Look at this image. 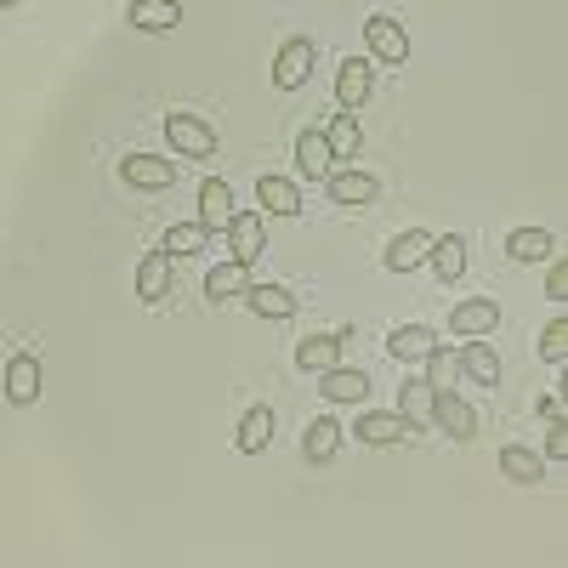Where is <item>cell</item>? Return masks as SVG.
I'll list each match as a JSON object with an SVG mask.
<instances>
[{
  "label": "cell",
  "instance_id": "cb8c5ba5",
  "mask_svg": "<svg viewBox=\"0 0 568 568\" xmlns=\"http://www.w3.org/2000/svg\"><path fill=\"white\" fill-rule=\"evenodd\" d=\"M176 23H182L176 0H136V7H131V29H142V34H165Z\"/></svg>",
  "mask_w": 568,
  "mask_h": 568
},
{
  "label": "cell",
  "instance_id": "7c38bea8",
  "mask_svg": "<svg viewBox=\"0 0 568 568\" xmlns=\"http://www.w3.org/2000/svg\"><path fill=\"white\" fill-rule=\"evenodd\" d=\"M227 245H233V262H256L262 251H267V233H262V216L256 211H240V216H233L227 222Z\"/></svg>",
  "mask_w": 568,
  "mask_h": 568
},
{
  "label": "cell",
  "instance_id": "52a82bcc",
  "mask_svg": "<svg viewBox=\"0 0 568 568\" xmlns=\"http://www.w3.org/2000/svg\"><path fill=\"white\" fill-rule=\"evenodd\" d=\"M433 240L438 233H426V227H409V233H398V240L387 245V273H415V267H426V256H433Z\"/></svg>",
  "mask_w": 568,
  "mask_h": 568
},
{
  "label": "cell",
  "instance_id": "d6986e66",
  "mask_svg": "<svg viewBox=\"0 0 568 568\" xmlns=\"http://www.w3.org/2000/svg\"><path fill=\"white\" fill-rule=\"evenodd\" d=\"M136 296L149 302V307L171 296V256H165V251H149V256H142V267H136Z\"/></svg>",
  "mask_w": 568,
  "mask_h": 568
},
{
  "label": "cell",
  "instance_id": "d4e9b609",
  "mask_svg": "<svg viewBox=\"0 0 568 568\" xmlns=\"http://www.w3.org/2000/svg\"><path fill=\"white\" fill-rule=\"evenodd\" d=\"M245 307H251L256 318H291V313H296V296L284 291V284H251Z\"/></svg>",
  "mask_w": 568,
  "mask_h": 568
},
{
  "label": "cell",
  "instance_id": "83f0119b",
  "mask_svg": "<svg viewBox=\"0 0 568 568\" xmlns=\"http://www.w3.org/2000/svg\"><path fill=\"white\" fill-rule=\"evenodd\" d=\"M245 291H251L245 262H222V267H211V278H205V296H211V302H233V296H245Z\"/></svg>",
  "mask_w": 568,
  "mask_h": 568
},
{
  "label": "cell",
  "instance_id": "d6a6232c",
  "mask_svg": "<svg viewBox=\"0 0 568 568\" xmlns=\"http://www.w3.org/2000/svg\"><path fill=\"white\" fill-rule=\"evenodd\" d=\"M540 358H546V364H562V358H568V324H562V318L540 336Z\"/></svg>",
  "mask_w": 568,
  "mask_h": 568
},
{
  "label": "cell",
  "instance_id": "277c9868",
  "mask_svg": "<svg viewBox=\"0 0 568 568\" xmlns=\"http://www.w3.org/2000/svg\"><path fill=\"white\" fill-rule=\"evenodd\" d=\"M364 40H369V52L382 58V63H409V34H404V23L398 18H387V12H375L369 23H364Z\"/></svg>",
  "mask_w": 568,
  "mask_h": 568
},
{
  "label": "cell",
  "instance_id": "4dcf8cb0",
  "mask_svg": "<svg viewBox=\"0 0 568 568\" xmlns=\"http://www.w3.org/2000/svg\"><path fill=\"white\" fill-rule=\"evenodd\" d=\"M324 136H329V154H358V149H364V131H358L353 114H336Z\"/></svg>",
  "mask_w": 568,
  "mask_h": 568
},
{
  "label": "cell",
  "instance_id": "5b68a950",
  "mask_svg": "<svg viewBox=\"0 0 568 568\" xmlns=\"http://www.w3.org/2000/svg\"><path fill=\"white\" fill-rule=\"evenodd\" d=\"M433 420L444 426V433H449L455 444H471V438H478V409H471V404H466L460 393H449V387H438Z\"/></svg>",
  "mask_w": 568,
  "mask_h": 568
},
{
  "label": "cell",
  "instance_id": "44dd1931",
  "mask_svg": "<svg viewBox=\"0 0 568 568\" xmlns=\"http://www.w3.org/2000/svg\"><path fill=\"white\" fill-rule=\"evenodd\" d=\"M426 267H433L444 284H455L466 273V233H438L433 240V256H426Z\"/></svg>",
  "mask_w": 568,
  "mask_h": 568
},
{
  "label": "cell",
  "instance_id": "484cf974",
  "mask_svg": "<svg viewBox=\"0 0 568 568\" xmlns=\"http://www.w3.org/2000/svg\"><path fill=\"white\" fill-rule=\"evenodd\" d=\"M336 449H342V426H336V420H313L307 438H302L307 466H329V460H336Z\"/></svg>",
  "mask_w": 568,
  "mask_h": 568
},
{
  "label": "cell",
  "instance_id": "f1b7e54d",
  "mask_svg": "<svg viewBox=\"0 0 568 568\" xmlns=\"http://www.w3.org/2000/svg\"><path fill=\"white\" fill-rule=\"evenodd\" d=\"M205 240H211L205 222H176V227L165 233V256H171V262H176V256H200Z\"/></svg>",
  "mask_w": 568,
  "mask_h": 568
},
{
  "label": "cell",
  "instance_id": "e0dca14e",
  "mask_svg": "<svg viewBox=\"0 0 568 568\" xmlns=\"http://www.w3.org/2000/svg\"><path fill=\"white\" fill-rule=\"evenodd\" d=\"M7 398L12 404H34L40 398V358L34 353H12L7 358Z\"/></svg>",
  "mask_w": 568,
  "mask_h": 568
},
{
  "label": "cell",
  "instance_id": "9a60e30c",
  "mask_svg": "<svg viewBox=\"0 0 568 568\" xmlns=\"http://www.w3.org/2000/svg\"><path fill=\"white\" fill-rule=\"evenodd\" d=\"M120 176H125L131 187H171V182H176V165L160 160V154H125V160H120Z\"/></svg>",
  "mask_w": 568,
  "mask_h": 568
},
{
  "label": "cell",
  "instance_id": "8992f818",
  "mask_svg": "<svg viewBox=\"0 0 568 568\" xmlns=\"http://www.w3.org/2000/svg\"><path fill=\"white\" fill-rule=\"evenodd\" d=\"M342 347H347V329H318V336H302L296 342V369H313V375L336 369Z\"/></svg>",
  "mask_w": 568,
  "mask_h": 568
},
{
  "label": "cell",
  "instance_id": "836d02e7",
  "mask_svg": "<svg viewBox=\"0 0 568 568\" xmlns=\"http://www.w3.org/2000/svg\"><path fill=\"white\" fill-rule=\"evenodd\" d=\"M546 455H551V460H557V466H562V460H568V420H562V415H557V420H551V438H546Z\"/></svg>",
  "mask_w": 568,
  "mask_h": 568
},
{
  "label": "cell",
  "instance_id": "1f68e13d",
  "mask_svg": "<svg viewBox=\"0 0 568 568\" xmlns=\"http://www.w3.org/2000/svg\"><path fill=\"white\" fill-rule=\"evenodd\" d=\"M455 375H460V353H449V347H438L433 358H426V382H433V387H449V382H455Z\"/></svg>",
  "mask_w": 568,
  "mask_h": 568
},
{
  "label": "cell",
  "instance_id": "2e32d148",
  "mask_svg": "<svg viewBox=\"0 0 568 568\" xmlns=\"http://www.w3.org/2000/svg\"><path fill=\"white\" fill-rule=\"evenodd\" d=\"M329 200L336 205H369L375 194H382V182H375L369 171H329Z\"/></svg>",
  "mask_w": 568,
  "mask_h": 568
},
{
  "label": "cell",
  "instance_id": "7402d4cb",
  "mask_svg": "<svg viewBox=\"0 0 568 568\" xmlns=\"http://www.w3.org/2000/svg\"><path fill=\"white\" fill-rule=\"evenodd\" d=\"M506 256H511V262H551V256H557V240H551L546 227H511Z\"/></svg>",
  "mask_w": 568,
  "mask_h": 568
},
{
  "label": "cell",
  "instance_id": "5bb4252c",
  "mask_svg": "<svg viewBox=\"0 0 568 568\" xmlns=\"http://www.w3.org/2000/svg\"><path fill=\"white\" fill-rule=\"evenodd\" d=\"M329 160H336V154H329V136H324L318 125L296 136V171H302L307 182H329Z\"/></svg>",
  "mask_w": 568,
  "mask_h": 568
},
{
  "label": "cell",
  "instance_id": "4316f807",
  "mask_svg": "<svg viewBox=\"0 0 568 568\" xmlns=\"http://www.w3.org/2000/svg\"><path fill=\"white\" fill-rule=\"evenodd\" d=\"M267 438H273V409L267 404H251L240 415V455H262Z\"/></svg>",
  "mask_w": 568,
  "mask_h": 568
},
{
  "label": "cell",
  "instance_id": "ac0fdd59",
  "mask_svg": "<svg viewBox=\"0 0 568 568\" xmlns=\"http://www.w3.org/2000/svg\"><path fill=\"white\" fill-rule=\"evenodd\" d=\"M256 200L267 216H302V187L291 176H262L256 182Z\"/></svg>",
  "mask_w": 568,
  "mask_h": 568
},
{
  "label": "cell",
  "instance_id": "30bf717a",
  "mask_svg": "<svg viewBox=\"0 0 568 568\" xmlns=\"http://www.w3.org/2000/svg\"><path fill=\"white\" fill-rule=\"evenodd\" d=\"M318 393H324V404H364V398H369V375L336 364V369L318 375Z\"/></svg>",
  "mask_w": 568,
  "mask_h": 568
},
{
  "label": "cell",
  "instance_id": "7a4b0ae2",
  "mask_svg": "<svg viewBox=\"0 0 568 568\" xmlns=\"http://www.w3.org/2000/svg\"><path fill=\"white\" fill-rule=\"evenodd\" d=\"M165 142L176 154H187V160H211L216 154V131L205 120H194V114H171L165 120Z\"/></svg>",
  "mask_w": 568,
  "mask_h": 568
},
{
  "label": "cell",
  "instance_id": "9c48e42d",
  "mask_svg": "<svg viewBox=\"0 0 568 568\" xmlns=\"http://www.w3.org/2000/svg\"><path fill=\"white\" fill-rule=\"evenodd\" d=\"M353 433H358V444H369V449H387V444L415 438L409 426H404V415H398V409H369V415L353 426Z\"/></svg>",
  "mask_w": 568,
  "mask_h": 568
},
{
  "label": "cell",
  "instance_id": "4fadbf2b",
  "mask_svg": "<svg viewBox=\"0 0 568 568\" xmlns=\"http://www.w3.org/2000/svg\"><path fill=\"white\" fill-rule=\"evenodd\" d=\"M387 353L398 364H426V358L438 353V336L426 324H404V329H393V336H387Z\"/></svg>",
  "mask_w": 568,
  "mask_h": 568
},
{
  "label": "cell",
  "instance_id": "3957f363",
  "mask_svg": "<svg viewBox=\"0 0 568 568\" xmlns=\"http://www.w3.org/2000/svg\"><path fill=\"white\" fill-rule=\"evenodd\" d=\"M369 91H375V63L369 58H347L336 69V103H342V114H358L369 103Z\"/></svg>",
  "mask_w": 568,
  "mask_h": 568
},
{
  "label": "cell",
  "instance_id": "e575fe53",
  "mask_svg": "<svg viewBox=\"0 0 568 568\" xmlns=\"http://www.w3.org/2000/svg\"><path fill=\"white\" fill-rule=\"evenodd\" d=\"M546 296H551L557 307L568 302V262H562V256H557V267H551V278H546Z\"/></svg>",
  "mask_w": 568,
  "mask_h": 568
},
{
  "label": "cell",
  "instance_id": "ffe728a7",
  "mask_svg": "<svg viewBox=\"0 0 568 568\" xmlns=\"http://www.w3.org/2000/svg\"><path fill=\"white\" fill-rule=\"evenodd\" d=\"M233 216H240V205H233V187H227L222 176L200 182V222H205V227H227Z\"/></svg>",
  "mask_w": 568,
  "mask_h": 568
},
{
  "label": "cell",
  "instance_id": "8fae6325",
  "mask_svg": "<svg viewBox=\"0 0 568 568\" xmlns=\"http://www.w3.org/2000/svg\"><path fill=\"white\" fill-rule=\"evenodd\" d=\"M449 329H460V342H484L489 329H500V307L495 302H460L455 313H449Z\"/></svg>",
  "mask_w": 568,
  "mask_h": 568
},
{
  "label": "cell",
  "instance_id": "ba28073f",
  "mask_svg": "<svg viewBox=\"0 0 568 568\" xmlns=\"http://www.w3.org/2000/svg\"><path fill=\"white\" fill-rule=\"evenodd\" d=\"M433 404H438V387L426 382V375L404 382V393H398V415H404L409 433H426V426H433Z\"/></svg>",
  "mask_w": 568,
  "mask_h": 568
},
{
  "label": "cell",
  "instance_id": "603a6c76",
  "mask_svg": "<svg viewBox=\"0 0 568 568\" xmlns=\"http://www.w3.org/2000/svg\"><path fill=\"white\" fill-rule=\"evenodd\" d=\"M460 375H471L478 387H500V353L489 342H466L460 347Z\"/></svg>",
  "mask_w": 568,
  "mask_h": 568
},
{
  "label": "cell",
  "instance_id": "f546056e",
  "mask_svg": "<svg viewBox=\"0 0 568 568\" xmlns=\"http://www.w3.org/2000/svg\"><path fill=\"white\" fill-rule=\"evenodd\" d=\"M500 471L511 484H540L546 478V466H540V455H529V449H517V444H506L500 449Z\"/></svg>",
  "mask_w": 568,
  "mask_h": 568
},
{
  "label": "cell",
  "instance_id": "6da1fadb",
  "mask_svg": "<svg viewBox=\"0 0 568 568\" xmlns=\"http://www.w3.org/2000/svg\"><path fill=\"white\" fill-rule=\"evenodd\" d=\"M313 58H318V45H313L307 34H291V40L278 45V58H273V85H278V91H296V85H307Z\"/></svg>",
  "mask_w": 568,
  "mask_h": 568
}]
</instances>
